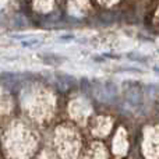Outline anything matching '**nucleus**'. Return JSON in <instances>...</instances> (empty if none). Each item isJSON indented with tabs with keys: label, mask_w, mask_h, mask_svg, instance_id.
<instances>
[{
	"label": "nucleus",
	"mask_w": 159,
	"mask_h": 159,
	"mask_svg": "<svg viewBox=\"0 0 159 159\" xmlns=\"http://www.w3.org/2000/svg\"><path fill=\"white\" fill-rule=\"evenodd\" d=\"M127 102H129L130 106L133 107H138L143 102V93H141V89L138 88H130L127 91Z\"/></svg>",
	"instance_id": "nucleus-1"
}]
</instances>
